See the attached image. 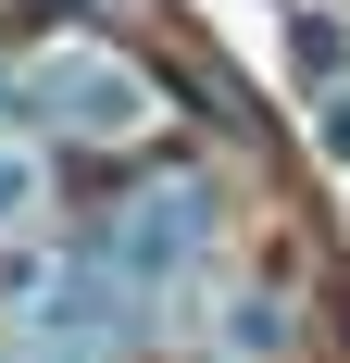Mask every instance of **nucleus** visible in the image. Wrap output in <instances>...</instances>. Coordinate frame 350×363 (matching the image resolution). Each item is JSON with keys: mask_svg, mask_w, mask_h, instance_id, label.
I'll return each mask as SVG.
<instances>
[{"mask_svg": "<svg viewBox=\"0 0 350 363\" xmlns=\"http://www.w3.org/2000/svg\"><path fill=\"white\" fill-rule=\"evenodd\" d=\"M26 201H38V176H26V163H0V225L26 213Z\"/></svg>", "mask_w": 350, "mask_h": 363, "instance_id": "obj_3", "label": "nucleus"}, {"mask_svg": "<svg viewBox=\"0 0 350 363\" xmlns=\"http://www.w3.org/2000/svg\"><path fill=\"white\" fill-rule=\"evenodd\" d=\"M38 101L63 113V125H88V138H125V125H150V75L101 63V50H50V63L26 75Z\"/></svg>", "mask_w": 350, "mask_h": 363, "instance_id": "obj_1", "label": "nucleus"}, {"mask_svg": "<svg viewBox=\"0 0 350 363\" xmlns=\"http://www.w3.org/2000/svg\"><path fill=\"white\" fill-rule=\"evenodd\" d=\"M201 251V188H150L138 213L113 225V276H175Z\"/></svg>", "mask_w": 350, "mask_h": 363, "instance_id": "obj_2", "label": "nucleus"}]
</instances>
